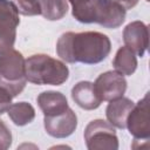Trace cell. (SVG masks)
<instances>
[{"mask_svg": "<svg viewBox=\"0 0 150 150\" xmlns=\"http://www.w3.org/2000/svg\"><path fill=\"white\" fill-rule=\"evenodd\" d=\"M110 50L109 38L100 32H67L56 42L57 55L68 63L96 64L105 60Z\"/></svg>", "mask_w": 150, "mask_h": 150, "instance_id": "cell-1", "label": "cell"}, {"mask_svg": "<svg viewBox=\"0 0 150 150\" xmlns=\"http://www.w3.org/2000/svg\"><path fill=\"white\" fill-rule=\"evenodd\" d=\"M73 16L82 23H98L118 28L125 20L127 9L114 0H77L71 5Z\"/></svg>", "mask_w": 150, "mask_h": 150, "instance_id": "cell-2", "label": "cell"}, {"mask_svg": "<svg viewBox=\"0 0 150 150\" xmlns=\"http://www.w3.org/2000/svg\"><path fill=\"white\" fill-rule=\"evenodd\" d=\"M25 71L28 82L40 86H60L69 77L66 63L47 54H34L26 59Z\"/></svg>", "mask_w": 150, "mask_h": 150, "instance_id": "cell-3", "label": "cell"}, {"mask_svg": "<svg viewBox=\"0 0 150 150\" xmlns=\"http://www.w3.org/2000/svg\"><path fill=\"white\" fill-rule=\"evenodd\" d=\"M27 83L25 71V57L14 48L0 56V87L7 90L12 97H16Z\"/></svg>", "mask_w": 150, "mask_h": 150, "instance_id": "cell-4", "label": "cell"}, {"mask_svg": "<svg viewBox=\"0 0 150 150\" xmlns=\"http://www.w3.org/2000/svg\"><path fill=\"white\" fill-rule=\"evenodd\" d=\"M130 135L134 137L132 148H139L141 142H148L150 138V118H149V93L144 95L128 115L127 125Z\"/></svg>", "mask_w": 150, "mask_h": 150, "instance_id": "cell-5", "label": "cell"}, {"mask_svg": "<svg viewBox=\"0 0 150 150\" xmlns=\"http://www.w3.org/2000/svg\"><path fill=\"white\" fill-rule=\"evenodd\" d=\"M84 141L89 150L96 149H118V138L115 128L107 121L94 120L88 123L84 129Z\"/></svg>", "mask_w": 150, "mask_h": 150, "instance_id": "cell-6", "label": "cell"}, {"mask_svg": "<svg viewBox=\"0 0 150 150\" xmlns=\"http://www.w3.org/2000/svg\"><path fill=\"white\" fill-rule=\"evenodd\" d=\"M94 87L102 101H112L124 95L127 90V81L124 75L116 70L102 73L94 82Z\"/></svg>", "mask_w": 150, "mask_h": 150, "instance_id": "cell-7", "label": "cell"}, {"mask_svg": "<svg viewBox=\"0 0 150 150\" xmlns=\"http://www.w3.org/2000/svg\"><path fill=\"white\" fill-rule=\"evenodd\" d=\"M43 125L47 134L55 138H66L70 136L77 127V116L73 109L68 108L66 111L54 116H45Z\"/></svg>", "mask_w": 150, "mask_h": 150, "instance_id": "cell-8", "label": "cell"}, {"mask_svg": "<svg viewBox=\"0 0 150 150\" xmlns=\"http://www.w3.org/2000/svg\"><path fill=\"white\" fill-rule=\"evenodd\" d=\"M123 41L128 48L142 57L149 47L148 26L138 20L128 23L123 30Z\"/></svg>", "mask_w": 150, "mask_h": 150, "instance_id": "cell-9", "label": "cell"}, {"mask_svg": "<svg viewBox=\"0 0 150 150\" xmlns=\"http://www.w3.org/2000/svg\"><path fill=\"white\" fill-rule=\"evenodd\" d=\"M71 98L80 108L84 110H94L102 103L94 83L89 81H81L76 83L71 89Z\"/></svg>", "mask_w": 150, "mask_h": 150, "instance_id": "cell-10", "label": "cell"}, {"mask_svg": "<svg viewBox=\"0 0 150 150\" xmlns=\"http://www.w3.org/2000/svg\"><path fill=\"white\" fill-rule=\"evenodd\" d=\"M135 103L127 97H120L112 101H109V104L105 109V116L108 122L118 129H125L127 118Z\"/></svg>", "mask_w": 150, "mask_h": 150, "instance_id": "cell-11", "label": "cell"}, {"mask_svg": "<svg viewBox=\"0 0 150 150\" xmlns=\"http://www.w3.org/2000/svg\"><path fill=\"white\" fill-rule=\"evenodd\" d=\"M36 102L45 116L59 115L69 108L67 97L60 91H42L36 97Z\"/></svg>", "mask_w": 150, "mask_h": 150, "instance_id": "cell-12", "label": "cell"}, {"mask_svg": "<svg viewBox=\"0 0 150 150\" xmlns=\"http://www.w3.org/2000/svg\"><path fill=\"white\" fill-rule=\"evenodd\" d=\"M115 70L122 75H132L137 68L136 54L127 46L121 47L112 61Z\"/></svg>", "mask_w": 150, "mask_h": 150, "instance_id": "cell-13", "label": "cell"}, {"mask_svg": "<svg viewBox=\"0 0 150 150\" xmlns=\"http://www.w3.org/2000/svg\"><path fill=\"white\" fill-rule=\"evenodd\" d=\"M7 114L15 125L23 127L29 124L35 117V109L28 102L12 103L7 109Z\"/></svg>", "mask_w": 150, "mask_h": 150, "instance_id": "cell-14", "label": "cell"}, {"mask_svg": "<svg viewBox=\"0 0 150 150\" xmlns=\"http://www.w3.org/2000/svg\"><path fill=\"white\" fill-rule=\"evenodd\" d=\"M41 15L50 21L62 19L68 12L67 0H39Z\"/></svg>", "mask_w": 150, "mask_h": 150, "instance_id": "cell-15", "label": "cell"}, {"mask_svg": "<svg viewBox=\"0 0 150 150\" xmlns=\"http://www.w3.org/2000/svg\"><path fill=\"white\" fill-rule=\"evenodd\" d=\"M0 23L16 28L20 23L16 5L11 0H0Z\"/></svg>", "mask_w": 150, "mask_h": 150, "instance_id": "cell-16", "label": "cell"}, {"mask_svg": "<svg viewBox=\"0 0 150 150\" xmlns=\"http://www.w3.org/2000/svg\"><path fill=\"white\" fill-rule=\"evenodd\" d=\"M15 38H16V28L9 25L0 23V56L13 49L15 43Z\"/></svg>", "mask_w": 150, "mask_h": 150, "instance_id": "cell-17", "label": "cell"}, {"mask_svg": "<svg viewBox=\"0 0 150 150\" xmlns=\"http://www.w3.org/2000/svg\"><path fill=\"white\" fill-rule=\"evenodd\" d=\"M19 14L26 16H34L41 14L40 2L39 0H16L15 1Z\"/></svg>", "mask_w": 150, "mask_h": 150, "instance_id": "cell-18", "label": "cell"}, {"mask_svg": "<svg viewBox=\"0 0 150 150\" xmlns=\"http://www.w3.org/2000/svg\"><path fill=\"white\" fill-rule=\"evenodd\" d=\"M12 144V132L6 123L0 120V150H6Z\"/></svg>", "mask_w": 150, "mask_h": 150, "instance_id": "cell-19", "label": "cell"}, {"mask_svg": "<svg viewBox=\"0 0 150 150\" xmlns=\"http://www.w3.org/2000/svg\"><path fill=\"white\" fill-rule=\"evenodd\" d=\"M12 98L13 97L11 96V94L0 87V115L7 111V109L12 104Z\"/></svg>", "mask_w": 150, "mask_h": 150, "instance_id": "cell-20", "label": "cell"}, {"mask_svg": "<svg viewBox=\"0 0 150 150\" xmlns=\"http://www.w3.org/2000/svg\"><path fill=\"white\" fill-rule=\"evenodd\" d=\"M114 1L121 4L125 9H131L138 4V0H114Z\"/></svg>", "mask_w": 150, "mask_h": 150, "instance_id": "cell-21", "label": "cell"}, {"mask_svg": "<svg viewBox=\"0 0 150 150\" xmlns=\"http://www.w3.org/2000/svg\"><path fill=\"white\" fill-rule=\"evenodd\" d=\"M76 1H77V0H69V2H70V5H71V4H74V2H76Z\"/></svg>", "mask_w": 150, "mask_h": 150, "instance_id": "cell-22", "label": "cell"}, {"mask_svg": "<svg viewBox=\"0 0 150 150\" xmlns=\"http://www.w3.org/2000/svg\"><path fill=\"white\" fill-rule=\"evenodd\" d=\"M146 1H149V0H146Z\"/></svg>", "mask_w": 150, "mask_h": 150, "instance_id": "cell-23", "label": "cell"}, {"mask_svg": "<svg viewBox=\"0 0 150 150\" xmlns=\"http://www.w3.org/2000/svg\"><path fill=\"white\" fill-rule=\"evenodd\" d=\"M15 1H16V0H15Z\"/></svg>", "mask_w": 150, "mask_h": 150, "instance_id": "cell-24", "label": "cell"}]
</instances>
